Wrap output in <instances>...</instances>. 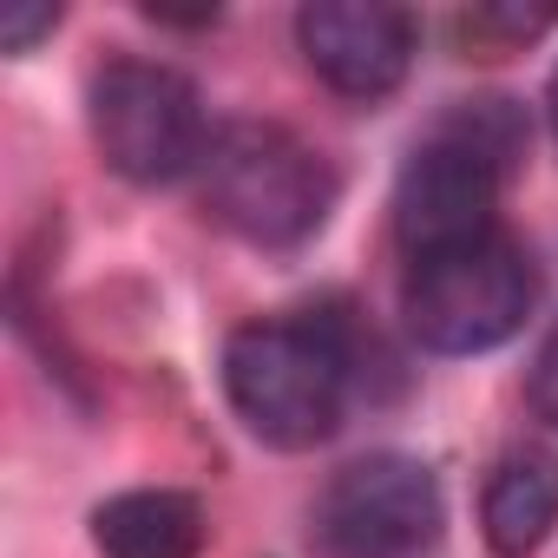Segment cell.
I'll list each match as a JSON object with an SVG mask.
<instances>
[{"label":"cell","mask_w":558,"mask_h":558,"mask_svg":"<svg viewBox=\"0 0 558 558\" xmlns=\"http://www.w3.org/2000/svg\"><path fill=\"white\" fill-rule=\"evenodd\" d=\"M525 112L512 99H460L453 112L434 119V132L408 151L395 178V236L421 263L434 250L493 236V210L506 178L525 158Z\"/></svg>","instance_id":"cell-1"},{"label":"cell","mask_w":558,"mask_h":558,"mask_svg":"<svg viewBox=\"0 0 558 558\" xmlns=\"http://www.w3.org/2000/svg\"><path fill=\"white\" fill-rule=\"evenodd\" d=\"M223 395L263 440L303 453L336 434L349 395V349L336 323H250L223 349Z\"/></svg>","instance_id":"cell-2"},{"label":"cell","mask_w":558,"mask_h":558,"mask_svg":"<svg viewBox=\"0 0 558 558\" xmlns=\"http://www.w3.org/2000/svg\"><path fill=\"white\" fill-rule=\"evenodd\" d=\"M329 204L336 171L283 125L236 119L204 151V210L256 250H290L316 236Z\"/></svg>","instance_id":"cell-3"},{"label":"cell","mask_w":558,"mask_h":558,"mask_svg":"<svg viewBox=\"0 0 558 558\" xmlns=\"http://www.w3.org/2000/svg\"><path fill=\"white\" fill-rule=\"evenodd\" d=\"M538 303V269L512 236H473L453 250H434L408 269L401 316L421 349L434 355H486L525 329Z\"/></svg>","instance_id":"cell-4"},{"label":"cell","mask_w":558,"mask_h":558,"mask_svg":"<svg viewBox=\"0 0 558 558\" xmlns=\"http://www.w3.org/2000/svg\"><path fill=\"white\" fill-rule=\"evenodd\" d=\"M93 145L125 184H178L210 151L204 99L178 66L112 60L93 80Z\"/></svg>","instance_id":"cell-5"},{"label":"cell","mask_w":558,"mask_h":558,"mask_svg":"<svg viewBox=\"0 0 558 558\" xmlns=\"http://www.w3.org/2000/svg\"><path fill=\"white\" fill-rule=\"evenodd\" d=\"M316 538L329 558H421L440 538V480L414 453H368L323 486Z\"/></svg>","instance_id":"cell-6"},{"label":"cell","mask_w":558,"mask_h":558,"mask_svg":"<svg viewBox=\"0 0 558 558\" xmlns=\"http://www.w3.org/2000/svg\"><path fill=\"white\" fill-rule=\"evenodd\" d=\"M303 60L342 99H388L414 66V14L388 0H310L296 14Z\"/></svg>","instance_id":"cell-7"},{"label":"cell","mask_w":558,"mask_h":558,"mask_svg":"<svg viewBox=\"0 0 558 558\" xmlns=\"http://www.w3.org/2000/svg\"><path fill=\"white\" fill-rule=\"evenodd\" d=\"M204 538V506L178 486H138L93 512V545L106 558H197Z\"/></svg>","instance_id":"cell-8"},{"label":"cell","mask_w":558,"mask_h":558,"mask_svg":"<svg viewBox=\"0 0 558 558\" xmlns=\"http://www.w3.org/2000/svg\"><path fill=\"white\" fill-rule=\"evenodd\" d=\"M480 525H486V545L499 558H525L545 545V532L558 525V453L545 447H512L486 493H480Z\"/></svg>","instance_id":"cell-9"},{"label":"cell","mask_w":558,"mask_h":558,"mask_svg":"<svg viewBox=\"0 0 558 558\" xmlns=\"http://www.w3.org/2000/svg\"><path fill=\"white\" fill-rule=\"evenodd\" d=\"M551 21H558L551 8H473V14H460V34L466 40H506V47H519V40L545 34Z\"/></svg>","instance_id":"cell-10"},{"label":"cell","mask_w":558,"mask_h":558,"mask_svg":"<svg viewBox=\"0 0 558 558\" xmlns=\"http://www.w3.org/2000/svg\"><path fill=\"white\" fill-rule=\"evenodd\" d=\"M525 401H532V414L545 427H558V329L545 336V349H538V362L525 375Z\"/></svg>","instance_id":"cell-11"},{"label":"cell","mask_w":558,"mask_h":558,"mask_svg":"<svg viewBox=\"0 0 558 558\" xmlns=\"http://www.w3.org/2000/svg\"><path fill=\"white\" fill-rule=\"evenodd\" d=\"M53 21H60V8H8V14H0V47L27 53L40 34H53Z\"/></svg>","instance_id":"cell-12"},{"label":"cell","mask_w":558,"mask_h":558,"mask_svg":"<svg viewBox=\"0 0 558 558\" xmlns=\"http://www.w3.org/2000/svg\"><path fill=\"white\" fill-rule=\"evenodd\" d=\"M545 106H551V132H558V66H551V86H545Z\"/></svg>","instance_id":"cell-13"}]
</instances>
